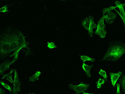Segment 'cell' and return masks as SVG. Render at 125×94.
Here are the masks:
<instances>
[{"label":"cell","instance_id":"9c48e42d","mask_svg":"<svg viewBox=\"0 0 125 94\" xmlns=\"http://www.w3.org/2000/svg\"><path fill=\"white\" fill-rule=\"evenodd\" d=\"M115 4L117 5V7H118L120 11V13H119L121 16L122 20L124 22L125 24V13L124 10V7L125 6V4H122L120 2L116 1L115 2Z\"/></svg>","mask_w":125,"mask_h":94},{"label":"cell","instance_id":"d4e9b609","mask_svg":"<svg viewBox=\"0 0 125 94\" xmlns=\"http://www.w3.org/2000/svg\"><path fill=\"white\" fill-rule=\"evenodd\" d=\"M5 93V91L3 89L0 88V94H4Z\"/></svg>","mask_w":125,"mask_h":94},{"label":"cell","instance_id":"e0dca14e","mask_svg":"<svg viewBox=\"0 0 125 94\" xmlns=\"http://www.w3.org/2000/svg\"><path fill=\"white\" fill-rule=\"evenodd\" d=\"M105 82V81L103 79H101L100 78L98 79V81L96 82L97 84V88L98 89H99L101 88L102 86L101 84H104Z\"/></svg>","mask_w":125,"mask_h":94},{"label":"cell","instance_id":"52a82bcc","mask_svg":"<svg viewBox=\"0 0 125 94\" xmlns=\"http://www.w3.org/2000/svg\"><path fill=\"white\" fill-rule=\"evenodd\" d=\"M116 16V14L111 11L107 12L106 15H105L106 22L109 24H112L114 22Z\"/></svg>","mask_w":125,"mask_h":94},{"label":"cell","instance_id":"9a60e30c","mask_svg":"<svg viewBox=\"0 0 125 94\" xmlns=\"http://www.w3.org/2000/svg\"><path fill=\"white\" fill-rule=\"evenodd\" d=\"M81 59L83 61V63L86 61H90L92 62H94L95 61L94 59L92 58H90L88 56H81Z\"/></svg>","mask_w":125,"mask_h":94},{"label":"cell","instance_id":"7c38bea8","mask_svg":"<svg viewBox=\"0 0 125 94\" xmlns=\"http://www.w3.org/2000/svg\"><path fill=\"white\" fill-rule=\"evenodd\" d=\"M14 69L11 70L10 72L8 74H6L3 76L2 79H7L11 83H13V81L12 79V73L14 71Z\"/></svg>","mask_w":125,"mask_h":94},{"label":"cell","instance_id":"5b68a950","mask_svg":"<svg viewBox=\"0 0 125 94\" xmlns=\"http://www.w3.org/2000/svg\"><path fill=\"white\" fill-rule=\"evenodd\" d=\"M14 71L15 73L14 81H13L14 87L13 90L12 94H14L20 91V86L21 82L18 78V73L16 69H14Z\"/></svg>","mask_w":125,"mask_h":94},{"label":"cell","instance_id":"603a6c76","mask_svg":"<svg viewBox=\"0 0 125 94\" xmlns=\"http://www.w3.org/2000/svg\"><path fill=\"white\" fill-rule=\"evenodd\" d=\"M48 48L50 49L56 47V46L55 45L54 43L53 42H51V43L48 42Z\"/></svg>","mask_w":125,"mask_h":94},{"label":"cell","instance_id":"2e32d148","mask_svg":"<svg viewBox=\"0 0 125 94\" xmlns=\"http://www.w3.org/2000/svg\"><path fill=\"white\" fill-rule=\"evenodd\" d=\"M125 76L123 75L122 76L120 79V83L124 91V93H125Z\"/></svg>","mask_w":125,"mask_h":94},{"label":"cell","instance_id":"cb8c5ba5","mask_svg":"<svg viewBox=\"0 0 125 94\" xmlns=\"http://www.w3.org/2000/svg\"><path fill=\"white\" fill-rule=\"evenodd\" d=\"M117 90L116 94H121L120 91V84H117Z\"/></svg>","mask_w":125,"mask_h":94},{"label":"cell","instance_id":"4316f807","mask_svg":"<svg viewBox=\"0 0 125 94\" xmlns=\"http://www.w3.org/2000/svg\"><path fill=\"white\" fill-rule=\"evenodd\" d=\"M18 94V93H16V94Z\"/></svg>","mask_w":125,"mask_h":94},{"label":"cell","instance_id":"ba28073f","mask_svg":"<svg viewBox=\"0 0 125 94\" xmlns=\"http://www.w3.org/2000/svg\"><path fill=\"white\" fill-rule=\"evenodd\" d=\"M10 62L9 60H5L0 65V75L3 74L6 70L10 69Z\"/></svg>","mask_w":125,"mask_h":94},{"label":"cell","instance_id":"8fae6325","mask_svg":"<svg viewBox=\"0 0 125 94\" xmlns=\"http://www.w3.org/2000/svg\"><path fill=\"white\" fill-rule=\"evenodd\" d=\"M94 66V64H92L91 65L89 66L86 65L84 63H83V68L86 72L87 76L90 78L91 76V74L90 73V70Z\"/></svg>","mask_w":125,"mask_h":94},{"label":"cell","instance_id":"ffe728a7","mask_svg":"<svg viewBox=\"0 0 125 94\" xmlns=\"http://www.w3.org/2000/svg\"><path fill=\"white\" fill-rule=\"evenodd\" d=\"M100 75L104 78V80L105 81H107V77L106 75V73L105 71L101 69L100 71L99 72Z\"/></svg>","mask_w":125,"mask_h":94},{"label":"cell","instance_id":"d6986e66","mask_svg":"<svg viewBox=\"0 0 125 94\" xmlns=\"http://www.w3.org/2000/svg\"><path fill=\"white\" fill-rule=\"evenodd\" d=\"M117 7H111L108 8H104L103 10V15L105 14L106 12H108L113 9H115Z\"/></svg>","mask_w":125,"mask_h":94},{"label":"cell","instance_id":"277c9868","mask_svg":"<svg viewBox=\"0 0 125 94\" xmlns=\"http://www.w3.org/2000/svg\"><path fill=\"white\" fill-rule=\"evenodd\" d=\"M90 86V84H84L83 82H81L79 85H74L71 84L68 86L71 89L75 91V94H80L81 93L85 92L88 90Z\"/></svg>","mask_w":125,"mask_h":94},{"label":"cell","instance_id":"5bb4252c","mask_svg":"<svg viewBox=\"0 0 125 94\" xmlns=\"http://www.w3.org/2000/svg\"><path fill=\"white\" fill-rule=\"evenodd\" d=\"M90 23V19L89 17H87L83 21L82 25L83 26L84 28L88 31L89 28Z\"/></svg>","mask_w":125,"mask_h":94},{"label":"cell","instance_id":"6da1fadb","mask_svg":"<svg viewBox=\"0 0 125 94\" xmlns=\"http://www.w3.org/2000/svg\"><path fill=\"white\" fill-rule=\"evenodd\" d=\"M16 31L10 26L0 33V60L8 57L12 51L26 47L25 43L21 42Z\"/></svg>","mask_w":125,"mask_h":94},{"label":"cell","instance_id":"3957f363","mask_svg":"<svg viewBox=\"0 0 125 94\" xmlns=\"http://www.w3.org/2000/svg\"><path fill=\"white\" fill-rule=\"evenodd\" d=\"M105 19V15H103L98 22L97 26V29L94 34L99 35L102 38H104L106 36V31L105 30L106 26L104 23V21Z\"/></svg>","mask_w":125,"mask_h":94},{"label":"cell","instance_id":"7402d4cb","mask_svg":"<svg viewBox=\"0 0 125 94\" xmlns=\"http://www.w3.org/2000/svg\"><path fill=\"white\" fill-rule=\"evenodd\" d=\"M19 54V52H18L14 56L13 59L12 61L10 62L9 65L10 66L13 64L16 60L18 59Z\"/></svg>","mask_w":125,"mask_h":94},{"label":"cell","instance_id":"83f0119b","mask_svg":"<svg viewBox=\"0 0 125 94\" xmlns=\"http://www.w3.org/2000/svg\"><path fill=\"white\" fill-rule=\"evenodd\" d=\"M34 94V93H33V94Z\"/></svg>","mask_w":125,"mask_h":94},{"label":"cell","instance_id":"ac0fdd59","mask_svg":"<svg viewBox=\"0 0 125 94\" xmlns=\"http://www.w3.org/2000/svg\"><path fill=\"white\" fill-rule=\"evenodd\" d=\"M0 83H1L4 87L9 91L10 92H12V88L9 85L3 82L0 81Z\"/></svg>","mask_w":125,"mask_h":94},{"label":"cell","instance_id":"44dd1931","mask_svg":"<svg viewBox=\"0 0 125 94\" xmlns=\"http://www.w3.org/2000/svg\"><path fill=\"white\" fill-rule=\"evenodd\" d=\"M7 5H6L4 7L0 8V12L5 13L7 12H9V11L7 10L8 7H7Z\"/></svg>","mask_w":125,"mask_h":94},{"label":"cell","instance_id":"30bf717a","mask_svg":"<svg viewBox=\"0 0 125 94\" xmlns=\"http://www.w3.org/2000/svg\"><path fill=\"white\" fill-rule=\"evenodd\" d=\"M110 74L111 76L112 84L113 86L115 87L116 82L118 78L122 74V73L121 72H119L117 73L110 72Z\"/></svg>","mask_w":125,"mask_h":94},{"label":"cell","instance_id":"484cf974","mask_svg":"<svg viewBox=\"0 0 125 94\" xmlns=\"http://www.w3.org/2000/svg\"><path fill=\"white\" fill-rule=\"evenodd\" d=\"M82 93L83 94H93V93L89 94V93H87L85 92H82Z\"/></svg>","mask_w":125,"mask_h":94},{"label":"cell","instance_id":"4fadbf2b","mask_svg":"<svg viewBox=\"0 0 125 94\" xmlns=\"http://www.w3.org/2000/svg\"><path fill=\"white\" fill-rule=\"evenodd\" d=\"M36 73L29 78L30 79V81L33 82L39 80V77L41 74V72L40 71H36Z\"/></svg>","mask_w":125,"mask_h":94},{"label":"cell","instance_id":"8992f818","mask_svg":"<svg viewBox=\"0 0 125 94\" xmlns=\"http://www.w3.org/2000/svg\"><path fill=\"white\" fill-rule=\"evenodd\" d=\"M89 17L90 19V23L88 30V34L90 37H92L93 36L94 34L93 29L94 28H96L97 25L94 23V17L89 16Z\"/></svg>","mask_w":125,"mask_h":94},{"label":"cell","instance_id":"7a4b0ae2","mask_svg":"<svg viewBox=\"0 0 125 94\" xmlns=\"http://www.w3.org/2000/svg\"><path fill=\"white\" fill-rule=\"evenodd\" d=\"M125 45L119 41L110 43L107 52L101 61H118L125 53Z\"/></svg>","mask_w":125,"mask_h":94}]
</instances>
